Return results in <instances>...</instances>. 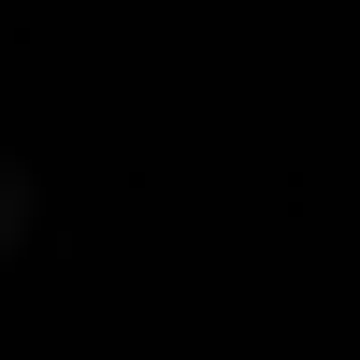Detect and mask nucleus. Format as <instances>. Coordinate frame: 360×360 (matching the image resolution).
Wrapping results in <instances>:
<instances>
[{
    "label": "nucleus",
    "instance_id": "f257e3e1",
    "mask_svg": "<svg viewBox=\"0 0 360 360\" xmlns=\"http://www.w3.org/2000/svg\"><path fill=\"white\" fill-rule=\"evenodd\" d=\"M29 217H44V188H29V159H0V259L29 245Z\"/></svg>",
    "mask_w": 360,
    "mask_h": 360
}]
</instances>
